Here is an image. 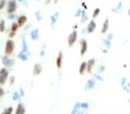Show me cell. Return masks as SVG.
Segmentation results:
<instances>
[{"label": "cell", "mask_w": 130, "mask_h": 114, "mask_svg": "<svg viewBox=\"0 0 130 114\" xmlns=\"http://www.w3.org/2000/svg\"><path fill=\"white\" fill-rule=\"evenodd\" d=\"M14 49H15V43H14V41L13 39H8L6 41V43H5V47H4V52H5V55L6 56H11L13 53H14Z\"/></svg>", "instance_id": "cell-1"}, {"label": "cell", "mask_w": 130, "mask_h": 114, "mask_svg": "<svg viewBox=\"0 0 130 114\" xmlns=\"http://www.w3.org/2000/svg\"><path fill=\"white\" fill-rule=\"evenodd\" d=\"M6 13L8 14H14L18 8V0H8L6 1Z\"/></svg>", "instance_id": "cell-2"}, {"label": "cell", "mask_w": 130, "mask_h": 114, "mask_svg": "<svg viewBox=\"0 0 130 114\" xmlns=\"http://www.w3.org/2000/svg\"><path fill=\"white\" fill-rule=\"evenodd\" d=\"M77 38H78V33H77V31H72L70 34H68V37H67V46L71 48V47H73L75 46V43L77 42Z\"/></svg>", "instance_id": "cell-3"}, {"label": "cell", "mask_w": 130, "mask_h": 114, "mask_svg": "<svg viewBox=\"0 0 130 114\" xmlns=\"http://www.w3.org/2000/svg\"><path fill=\"white\" fill-rule=\"evenodd\" d=\"M9 79V69L6 67H1L0 69V86H3Z\"/></svg>", "instance_id": "cell-4"}, {"label": "cell", "mask_w": 130, "mask_h": 114, "mask_svg": "<svg viewBox=\"0 0 130 114\" xmlns=\"http://www.w3.org/2000/svg\"><path fill=\"white\" fill-rule=\"evenodd\" d=\"M1 64H3V66L4 67H6V69H11L13 66H14V60L13 58H10V56H6V55H4L3 57H1Z\"/></svg>", "instance_id": "cell-5"}, {"label": "cell", "mask_w": 130, "mask_h": 114, "mask_svg": "<svg viewBox=\"0 0 130 114\" xmlns=\"http://www.w3.org/2000/svg\"><path fill=\"white\" fill-rule=\"evenodd\" d=\"M120 86H121V89H123L124 93L130 94V82L128 81V79H126L125 76H123V77L120 79Z\"/></svg>", "instance_id": "cell-6"}, {"label": "cell", "mask_w": 130, "mask_h": 114, "mask_svg": "<svg viewBox=\"0 0 130 114\" xmlns=\"http://www.w3.org/2000/svg\"><path fill=\"white\" fill-rule=\"evenodd\" d=\"M87 49H88V44H87V41L85 38H82L80 41V55L84 57L87 53Z\"/></svg>", "instance_id": "cell-7"}, {"label": "cell", "mask_w": 130, "mask_h": 114, "mask_svg": "<svg viewBox=\"0 0 130 114\" xmlns=\"http://www.w3.org/2000/svg\"><path fill=\"white\" fill-rule=\"evenodd\" d=\"M96 80L93 79V77H91L90 80H87L86 84H85V90L86 91H90V90H93L95 87H96Z\"/></svg>", "instance_id": "cell-8"}, {"label": "cell", "mask_w": 130, "mask_h": 114, "mask_svg": "<svg viewBox=\"0 0 130 114\" xmlns=\"http://www.w3.org/2000/svg\"><path fill=\"white\" fill-rule=\"evenodd\" d=\"M17 23H18V26H19V28H23V27H25L27 24H28V18H27V15H19L18 18H17Z\"/></svg>", "instance_id": "cell-9"}, {"label": "cell", "mask_w": 130, "mask_h": 114, "mask_svg": "<svg viewBox=\"0 0 130 114\" xmlns=\"http://www.w3.org/2000/svg\"><path fill=\"white\" fill-rule=\"evenodd\" d=\"M18 29H19V26H18V23H17V22H13V23H11V26H10L9 33H8L10 39H11V38H13L14 36H15V34H17V31H18Z\"/></svg>", "instance_id": "cell-10"}, {"label": "cell", "mask_w": 130, "mask_h": 114, "mask_svg": "<svg viewBox=\"0 0 130 114\" xmlns=\"http://www.w3.org/2000/svg\"><path fill=\"white\" fill-rule=\"evenodd\" d=\"M56 66H57V69H58V70H61V69H62V66H63V52H62V51H59V52L57 53Z\"/></svg>", "instance_id": "cell-11"}, {"label": "cell", "mask_w": 130, "mask_h": 114, "mask_svg": "<svg viewBox=\"0 0 130 114\" xmlns=\"http://www.w3.org/2000/svg\"><path fill=\"white\" fill-rule=\"evenodd\" d=\"M71 114H87V110L81 109V108H80V102H77V103L73 105V108H72V110H71Z\"/></svg>", "instance_id": "cell-12"}, {"label": "cell", "mask_w": 130, "mask_h": 114, "mask_svg": "<svg viewBox=\"0 0 130 114\" xmlns=\"http://www.w3.org/2000/svg\"><path fill=\"white\" fill-rule=\"evenodd\" d=\"M95 29H96V22H95V19H92V20H90V22L87 23L86 32L88 33V34H91V33L95 32Z\"/></svg>", "instance_id": "cell-13"}, {"label": "cell", "mask_w": 130, "mask_h": 114, "mask_svg": "<svg viewBox=\"0 0 130 114\" xmlns=\"http://www.w3.org/2000/svg\"><path fill=\"white\" fill-rule=\"evenodd\" d=\"M111 42H112V41H110V39H107V38H104V39H102V44H104L102 52H104V53H107V51L111 48Z\"/></svg>", "instance_id": "cell-14"}, {"label": "cell", "mask_w": 130, "mask_h": 114, "mask_svg": "<svg viewBox=\"0 0 130 114\" xmlns=\"http://www.w3.org/2000/svg\"><path fill=\"white\" fill-rule=\"evenodd\" d=\"M22 51H23V52H25L28 56H30V55H32L30 49L28 48V44H27V41H25V37H24V36L22 37Z\"/></svg>", "instance_id": "cell-15"}, {"label": "cell", "mask_w": 130, "mask_h": 114, "mask_svg": "<svg viewBox=\"0 0 130 114\" xmlns=\"http://www.w3.org/2000/svg\"><path fill=\"white\" fill-rule=\"evenodd\" d=\"M27 112V109H25V105L22 103V102H19L18 103V105H17V108H15V114H25Z\"/></svg>", "instance_id": "cell-16"}, {"label": "cell", "mask_w": 130, "mask_h": 114, "mask_svg": "<svg viewBox=\"0 0 130 114\" xmlns=\"http://www.w3.org/2000/svg\"><path fill=\"white\" fill-rule=\"evenodd\" d=\"M42 71H43V66L41 64H36L33 66V76H38L39 74H42Z\"/></svg>", "instance_id": "cell-17"}, {"label": "cell", "mask_w": 130, "mask_h": 114, "mask_svg": "<svg viewBox=\"0 0 130 114\" xmlns=\"http://www.w3.org/2000/svg\"><path fill=\"white\" fill-rule=\"evenodd\" d=\"M95 64H96V58H95V57H92V58H90V60L87 61V72H88V74L92 72V69H93Z\"/></svg>", "instance_id": "cell-18"}, {"label": "cell", "mask_w": 130, "mask_h": 114, "mask_svg": "<svg viewBox=\"0 0 130 114\" xmlns=\"http://www.w3.org/2000/svg\"><path fill=\"white\" fill-rule=\"evenodd\" d=\"M30 38H32V41H38L39 39V29L38 28H33L30 31Z\"/></svg>", "instance_id": "cell-19"}, {"label": "cell", "mask_w": 130, "mask_h": 114, "mask_svg": "<svg viewBox=\"0 0 130 114\" xmlns=\"http://www.w3.org/2000/svg\"><path fill=\"white\" fill-rule=\"evenodd\" d=\"M109 18H106L102 23V27H101V33L102 34H107V31H109Z\"/></svg>", "instance_id": "cell-20"}, {"label": "cell", "mask_w": 130, "mask_h": 114, "mask_svg": "<svg viewBox=\"0 0 130 114\" xmlns=\"http://www.w3.org/2000/svg\"><path fill=\"white\" fill-rule=\"evenodd\" d=\"M85 72H87V61L81 62V65H80V67H78V74H80V75H84Z\"/></svg>", "instance_id": "cell-21"}, {"label": "cell", "mask_w": 130, "mask_h": 114, "mask_svg": "<svg viewBox=\"0 0 130 114\" xmlns=\"http://www.w3.org/2000/svg\"><path fill=\"white\" fill-rule=\"evenodd\" d=\"M123 4H124L123 1H119V3H118V5H116V6H114V8L111 9V11H112V13H115V14L120 13V11H121V8H123Z\"/></svg>", "instance_id": "cell-22"}, {"label": "cell", "mask_w": 130, "mask_h": 114, "mask_svg": "<svg viewBox=\"0 0 130 114\" xmlns=\"http://www.w3.org/2000/svg\"><path fill=\"white\" fill-rule=\"evenodd\" d=\"M58 18H59V13H58V11H56L53 15H51V24H52V27H53V26L57 23Z\"/></svg>", "instance_id": "cell-23"}, {"label": "cell", "mask_w": 130, "mask_h": 114, "mask_svg": "<svg viewBox=\"0 0 130 114\" xmlns=\"http://www.w3.org/2000/svg\"><path fill=\"white\" fill-rule=\"evenodd\" d=\"M11 99L14 100V102H20V99H22V95H20V93L19 91H14L13 93V95H11Z\"/></svg>", "instance_id": "cell-24"}, {"label": "cell", "mask_w": 130, "mask_h": 114, "mask_svg": "<svg viewBox=\"0 0 130 114\" xmlns=\"http://www.w3.org/2000/svg\"><path fill=\"white\" fill-rule=\"evenodd\" d=\"M18 58H19V60H22V61H27V60L29 58V56H28L25 52H23V51H22L20 53H18Z\"/></svg>", "instance_id": "cell-25"}, {"label": "cell", "mask_w": 130, "mask_h": 114, "mask_svg": "<svg viewBox=\"0 0 130 114\" xmlns=\"http://www.w3.org/2000/svg\"><path fill=\"white\" fill-rule=\"evenodd\" d=\"M80 108L84 109V110H88V108H90V103H87V102H80Z\"/></svg>", "instance_id": "cell-26"}, {"label": "cell", "mask_w": 130, "mask_h": 114, "mask_svg": "<svg viewBox=\"0 0 130 114\" xmlns=\"http://www.w3.org/2000/svg\"><path fill=\"white\" fill-rule=\"evenodd\" d=\"M81 23H87V20H88V17H87V13H86V10H84L82 11V14H81Z\"/></svg>", "instance_id": "cell-27"}, {"label": "cell", "mask_w": 130, "mask_h": 114, "mask_svg": "<svg viewBox=\"0 0 130 114\" xmlns=\"http://www.w3.org/2000/svg\"><path fill=\"white\" fill-rule=\"evenodd\" d=\"M100 13H101V9L100 8H95L93 9V13H92V19H96L100 15Z\"/></svg>", "instance_id": "cell-28"}, {"label": "cell", "mask_w": 130, "mask_h": 114, "mask_svg": "<svg viewBox=\"0 0 130 114\" xmlns=\"http://www.w3.org/2000/svg\"><path fill=\"white\" fill-rule=\"evenodd\" d=\"M96 81H99V82H104V77H102V75H100V74H93V76H92Z\"/></svg>", "instance_id": "cell-29"}, {"label": "cell", "mask_w": 130, "mask_h": 114, "mask_svg": "<svg viewBox=\"0 0 130 114\" xmlns=\"http://www.w3.org/2000/svg\"><path fill=\"white\" fill-rule=\"evenodd\" d=\"M1 114H13V107H6Z\"/></svg>", "instance_id": "cell-30"}, {"label": "cell", "mask_w": 130, "mask_h": 114, "mask_svg": "<svg viewBox=\"0 0 130 114\" xmlns=\"http://www.w3.org/2000/svg\"><path fill=\"white\" fill-rule=\"evenodd\" d=\"M34 14H36V19H37L38 22H41V20H42V11H41V10H37Z\"/></svg>", "instance_id": "cell-31"}, {"label": "cell", "mask_w": 130, "mask_h": 114, "mask_svg": "<svg viewBox=\"0 0 130 114\" xmlns=\"http://www.w3.org/2000/svg\"><path fill=\"white\" fill-rule=\"evenodd\" d=\"M105 70H106V67H105V65H100V66H99V70H97V74H100V75H102V74L105 72Z\"/></svg>", "instance_id": "cell-32"}, {"label": "cell", "mask_w": 130, "mask_h": 114, "mask_svg": "<svg viewBox=\"0 0 130 114\" xmlns=\"http://www.w3.org/2000/svg\"><path fill=\"white\" fill-rule=\"evenodd\" d=\"M5 32V20H0V33H4Z\"/></svg>", "instance_id": "cell-33"}, {"label": "cell", "mask_w": 130, "mask_h": 114, "mask_svg": "<svg viewBox=\"0 0 130 114\" xmlns=\"http://www.w3.org/2000/svg\"><path fill=\"white\" fill-rule=\"evenodd\" d=\"M45 47H47V44L44 43L43 46H42V48H41V52H39V56H41V57H44V56H45Z\"/></svg>", "instance_id": "cell-34"}, {"label": "cell", "mask_w": 130, "mask_h": 114, "mask_svg": "<svg viewBox=\"0 0 130 114\" xmlns=\"http://www.w3.org/2000/svg\"><path fill=\"white\" fill-rule=\"evenodd\" d=\"M6 6V0H0V10H3Z\"/></svg>", "instance_id": "cell-35"}, {"label": "cell", "mask_w": 130, "mask_h": 114, "mask_svg": "<svg viewBox=\"0 0 130 114\" xmlns=\"http://www.w3.org/2000/svg\"><path fill=\"white\" fill-rule=\"evenodd\" d=\"M82 11H84V9H78V10H77V11L75 13V17H77V18H78V17H81Z\"/></svg>", "instance_id": "cell-36"}, {"label": "cell", "mask_w": 130, "mask_h": 114, "mask_svg": "<svg viewBox=\"0 0 130 114\" xmlns=\"http://www.w3.org/2000/svg\"><path fill=\"white\" fill-rule=\"evenodd\" d=\"M105 38H107V39L112 41V39H114V33H107V34H106V37H105Z\"/></svg>", "instance_id": "cell-37"}, {"label": "cell", "mask_w": 130, "mask_h": 114, "mask_svg": "<svg viewBox=\"0 0 130 114\" xmlns=\"http://www.w3.org/2000/svg\"><path fill=\"white\" fill-rule=\"evenodd\" d=\"M9 81H10V85H13V84L15 82V76H10V79H9Z\"/></svg>", "instance_id": "cell-38"}, {"label": "cell", "mask_w": 130, "mask_h": 114, "mask_svg": "<svg viewBox=\"0 0 130 114\" xmlns=\"http://www.w3.org/2000/svg\"><path fill=\"white\" fill-rule=\"evenodd\" d=\"M4 94H5V91H4V89H3V86H0V99L4 96Z\"/></svg>", "instance_id": "cell-39"}, {"label": "cell", "mask_w": 130, "mask_h": 114, "mask_svg": "<svg viewBox=\"0 0 130 114\" xmlns=\"http://www.w3.org/2000/svg\"><path fill=\"white\" fill-rule=\"evenodd\" d=\"M19 1H20V3L25 6V8H28V3H27V0H19Z\"/></svg>", "instance_id": "cell-40"}, {"label": "cell", "mask_w": 130, "mask_h": 114, "mask_svg": "<svg viewBox=\"0 0 130 114\" xmlns=\"http://www.w3.org/2000/svg\"><path fill=\"white\" fill-rule=\"evenodd\" d=\"M8 18L13 20V19H15V14H8Z\"/></svg>", "instance_id": "cell-41"}, {"label": "cell", "mask_w": 130, "mask_h": 114, "mask_svg": "<svg viewBox=\"0 0 130 114\" xmlns=\"http://www.w3.org/2000/svg\"><path fill=\"white\" fill-rule=\"evenodd\" d=\"M19 93H20V95H22V98H23V96H24V89L20 87V89H19Z\"/></svg>", "instance_id": "cell-42"}, {"label": "cell", "mask_w": 130, "mask_h": 114, "mask_svg": "<svg viewBox=\"0 0 130 114\" xmlns=\"http://www.w3.org/2000/svg\"><path fill=\"white\" fill-rule=\"evenodd\" d=\"M51 3H52V0H45V1H44V4H45V5H49Z\"/></svg>", "instance_id": "cell-43"}, {"label": "cell", "mask_w": 130, "mask_h": 114, "mask_svg": "<svg viewBox=\"0 0 130 114\" xmlns=\"http://www.w3.org/2000/svg\"><path fill=\"white\" fill-rule=\"evenodd\" d=\"M82 9H84V10H86L87 9V5L85 4V3H82Z\"/></svg>", "instance_id": "cell-44"}, {"label": "cell", "mask_w": 130, "mask_h": 114, "mask_svg": "<svg viewBox=\"0 0 130 114\" xmlns=\"http://www.w3.org/2000/svg\"><path fill=\"white\" fill-rule=\"evenodd\" d=\"M128 15L130 17V6H129V9H128Z\"/></svg>", "instance_id": "cell-45"}, {"label": "cell", "mask_w": 130, "mask_h": 114, "mask_svg": "<svg viewBox=\"0 0 130 114\" xmlns=\"http://www.w3.org/2000/svg\"><path fill=\"white\" fill-rule=\"evenodd\" d=\"M128 103H129V105H130V96H129V99H128Z\"/></svg>", "instance_id": "cell-46"}]
</instances>
